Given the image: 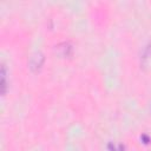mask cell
Instances as JSON below:
<instances>
[{"instance_id": "cell-3", "label": "cell", "mask_w": 151, "mask_h": 151, "mask_svg": "<svg viewBox=\"0 0 151 151\" xmlns=\"http://www.w3.org/2000/svg\"><path fill=\"white\" fill-rule=\"evenodd\" d=\"M1 91L2 93L6 92V70H5V65H1Z\"/></svg>"}, {"instance_id": "cell-2", "label": "cell", "mask_w": 151, "mask_h": 151, "mask_svg": "<svg viewBox=\"0 0 151 151\" xmlns=\"http://www.w3.org/2000/svg\"><path fill=\"white\" fill-rule=\"evenodd\" d=\"M55 52L60 57H70L72 53V46L70 45V42H61L55 46Z\"/></svg>"}, {"instance_id": "cell-1", "label": "cell", "mask_w": 151, "mask_h": 151, "mask_svg": "<svg viewBox=\"0 0 151 151\" xmlns=\"http://www.w3.org/2000/svg\"><path fill=\"white\" fill-rule=\"evenodd\" d=\"M44 54L40 53V52H35L32 54L31 59H29V68L33 71V72H37L41 68L42 64H44Z\"/></svg>"}]
</instances>
